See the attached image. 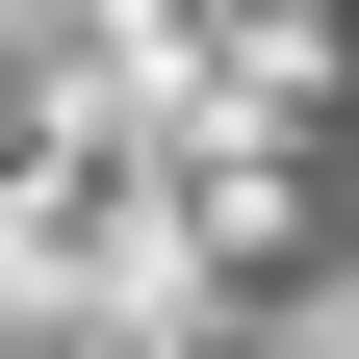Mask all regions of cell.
<instances>
[{
	"label": "cell",
	"mask_w": 359,
	"mask_h": 359,
	"mask_svg": "<svg viewBox=\"0 0 359 359\" xmlns=\"http://www.w3.org/2000/svg\"><path fill=\"white\" fill-rule=\"evenodd\" d=\"M334 359H359V308H334Z\"/></svg>",
	"instance_id": "obj_1"
}]
</instances>
